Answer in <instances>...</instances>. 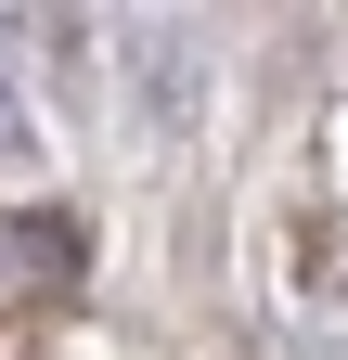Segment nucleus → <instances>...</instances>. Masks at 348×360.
Listing matches in <instances>:
<instances>
[{"label":"nucleus","mask_w":348,"mask_h":360,"mask_svg":"<svg viewBox=\"0 0 348 360\" xmlns=\"http://www.w3.org/2000/svg\"><path fill=\"white\" fill-rule=\"evenodd\" d=\"M116 77H129V129H142V142H181L194 103H206V39L181 13H142L116 39Z\"/></svg>","instance_id":"f257e3e1"},{"label":"nucleus","mask_w":348,"mask_h":360,"mask_svg":"<svg viewBox=\"0 0 348 360\" xmlns=\"http://www.w3.org/2000/svg\"><path fill=\"white\" fill-rule=\"evenodd\" d=\"M26 142H39V103H26V77L0 65V155H26Z\"/></svg>","instance_id":"7ed1b4c3"},{"label":"nucleus","mask_w":348,"mask_h":360,"mask_svg":"<svg viewBox=\"0 0 348 360\" xmlns=\"http://www.w3.org/2000/svg\"><path fill=\"white\" fill-rule=\"evenodd\" d=\"M13 257H26V270H77V245H65V219H52V206H26V219H13Z\"/></svg>","instance_id":"f03ea898"}]
</instances>
